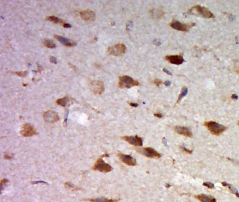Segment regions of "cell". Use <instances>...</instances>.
<instances>
[{"mask_svg":"<svg viewBox=\"0 0 239 202\" xmlns=\"http://www.w3.org/2000/svg\"><path fill=\"white\" fill-rule=\"evenodd\" d=\"M164 84L166 86H169V85H170V84H171V82H170L169 81H166L164 82Z\"/></svg>","mask_w":239,"mask_h":202,"instance_id":"f35d334b","label":"cell"},{"mask_svg":"<svg viewBox=\"0 0 239 202\" xmlns=\"http://www.w3.org/2000/svg\"><path fill=\"white\" fill-rule=\"evenodd\" d=\"M174 131L179 135L184 136L187 137H192L193 134L190 129L187 127L182 126H176L174 127Z\"/></svg>","mask_w":239,"mask_h":202,"instance_id":"5bb4252c","label":"cell"},{"mask_svg":"<svg viewBox=\"0 0 239 202\" xmlns=\"http://www.w3.org/2000/svg\"><path fill=\"white\" fill-rule=\"evenodd\" d=\"M154 116H156V117H158V118H160V119H161V118H162V117L163 115L161 113H158L154 114Z\"/></svg>","mask_w":239,"mask_h":202,"instance_id":"d6a6232c","label":"cell"},{"mask_svg":"<svg viewBox=\"0 0 239 202\" xmlns=\"http://www.w3.org/2000/svg\"><path fill=\"white\" fill-rule=\"evenodd\" d=\"M43 43L46 47L50 48H54L56 47V44L54 43L53 41L49 39H45L43 41Z\"/></svg>","mask_w":239,"mask_h":202,"instance_id":"603a6c76","label":"cell"},{"mask_svg":"<svg viewBox=\"0 0 239 202\" xmlns=\"http://www.w3.org/2000/svg\"><path fill=\"white\" fill-rule=\"evenodd\" d=\"M137 81L128 75H123L119 77L118 86L122 88H130L139 85Z\"/></svg>","mask_w":239,"mask_h":202,"instance_id":"3957f363","label":"cell"},{"mask_svg":"<svg viewBox=\"0 0 239 202\" xmlns=\"http://www.w3.org/2000/svg\"><path fill=\"white\" fill-rule=\"evenodd\" d=\"M46 20H48V21H50V22L54 23H60V24H62V25L64 24V23H65L64 21L62 20L59 19V18H58L56 17V16H48L47 18H46Z\"/></svg>","mask_w":239,"mask_h":202,"instance_id":"ffe728a7","label":"cell"},{"mask_svg":"<svg viewBox=\"0 0 239 202\" xmlns=\"http://www.w3.org/2000/svg\"><path fill=\"white\" fill-rule=\"evenodd\" d=\"M154 83L155 85H156L157 86H160V85H161L163 83L162 81L160 79H155L154 80Z\"/></svg>","mask_w":239,"mask_h":202,"instance_id":"f1b7e54d","label":"cell"},{"mask_svg":"<svg viewBox=\"0 0 239 202\" xmlns=\"http://www.w3.org/2000/svg\"><path fill=\"white\" fill-rule=\"evenodd\" d=\"M4 158L7 160H10L13 158V156L12 155H5L4 156Z\"/></svg>","mask_w":239,"mask_h":202,"instance_id":"4dcf8cb0","label":"cell"},{"mask_svg":"<svg viewBox=\"0 0 239 202\" xmlns=\"http://www.w3.org/2000/svg\"><path fill=\"white\" fill-rule=\"evenodd\" d=\"M195 25V23H182L176 20H173L170 24V26L172 28L176 30L177 31L182 32H188L190 29Z\"/></svg>","mask_w":239,"mask_h":202,"instance_id":"277c9868","label":"cell"},{"mask_svg":"<svg viewBox=\"0 0 239 202\" xmlns=\"http://www.w3.org/2000/svg\"><path fill=\"white\" fill-rule=\"evenodd\" d=\"M231 98L233 99V100H237L238 98V96L236 94H233L232 95V96H231Z\"/></svg>","mask_w":239,"mask_h":202,"instance_id":"8d00e7d4","label":"cell"},{"mask_svg":"<svg viewBox=\"0 0 239 202\" xmlns=\"http://www.w3.org/2000/svg\"><path fill=\"white\" fill-rule=\"evenodd\" d=\"M195 197L201 202H217L216 199L211 195H207L203 194L195 196Z\"/></svg>","mask_w":239,"mask_h":202,"instance_id":"e0dca14e","label":"cell"},{"mask_svg":"<svg viewBox=\"0 0 239 202\" xmlns=\"http://www.w3.org/2000/svg\"><path fill=\"white\" fill-rule=\"evenodd\" d=\"M63 26L65 28H69L71 27L70 24L69 23H64V24H63Z\"/></svg>","mask_w":239,"mask_h":202,"instance_id":"e575fe53","label":"cell"},{"mask_svg":"<svg viewBox=\"0 0 239 202\" xmlns=\"http://www.w3.org/2000/svg\"><path fill=\"white\" fill-rule=\"evenodd\" d=\"M90 89L96 95H101L104 91L103 83L99 80H94L90 84Z\"/></svg>","mask_w":239,"mask_h":202,"instance_id":"9c48e42d","label":"cell"},{"mask_svg":"<svg viewBox=\"0 0 239 202\" xmlns=\"http://www.w3.org/2000/svg\"><path fill=\"white\" fill-rule=\"evenodd\" d=\"M20 134L23 137H31L37 134V132L35 128L31 124L26 123L21 127Z\"/></svg>","mask_w":239,"mask_h":202,"instance_id":"ba28073f","label":"cell"},{"mask_svg":"<svg viewBox=\"0 0 239 202\" xmlns=\"http://www.w3.org/2000/svg\"><path fill=\"white\" fill-rule=\"evenodd\" d=\"M234 71H235L237 73L239 74V67H235V69H234Z\"/></svg>","mask_w":239,"mask_h":202,"instance_id":"60d3db41","label":"cell"},{"mask_svg":"<svg viewBox=\"0 0 239 202\" xmlns=\"http://www.w3.org/2000/svg\"><path fill=\"white\" fill-rule=\"evenodd\" d=\"M163 71L164 72L166 73V74H168V75H172V73L170 72V71H169V70H167V69H163Z\"/></svg>","mask_w":239,"mask_h":202,"instance_id":"d590c367","label":"cell"},{"mask_svg":"<svg viewBox=\"0 0 239 202\" xmlns=\"http://www.w3.org/2000/svg\"><path fill=\"white\" fill-rule=\"evenodd\" d=\"M181 148H182V151L184 152H185L187 154H191L192 153V151L189 150L188 149H187L186 147H185L184 146H182Z\"/></svg>","mask_w":239,"mask_h":202,"instance_id":"f546056e","label":"cell"},{"mask_svg":"<svg viewBox=\"0 0 239 202\" xmlns=\"http://www.w3.org/2000/svg\"><path fill=\"white\" fill-rule=\"evenodd\" d=\"M150 14L154 19H160L164 15V12L160 9H153L150 11Z\"/></svg>","mask_w":239,"mask_h":202,"instance_id":"ac0fdd59","label":"cell"},{"mask_svg":"<svg viewBox=\"0 0 239 202\" xmlns=\"http://www.w3.org/2000/svg\"><path fill=\"white\" fill-rule=\"evenodd\" d=\"M126 50L127 47L125 45L121 43H118L108 47V52L110 55L118 57L124 54Z\"/></svg>","mask_w":239,"mask_h":202,"instance_id":"8992f818","label":"cell"},{"mask_svg":"<svg viewBox=\"0 0 239 202\" xmlns=\"http://www.w3.org/2000/svg\"><path fill=\"white\" fill-rule=\"evenodd\" d=\"M137 152L141 154L144 155L147 158L158 159L161 157V155L154 149L151 147H144L140 148L137 150Z\"/></svg>","mask_w":239,"mask_h":202,"instance_id":"52a82bcc","label":"cell"},{"mask_svg":"<svg viewBox=\"0 0 239 202\" xmlns=\"http://www.w3.org/2000/svg\"><path fill=\"white\" fill-rule=\"evenodd\" d=\"M43 118L47 123H55L59 120V116L57 113L52 110L44 112L43 114Z\"/></svg>","mask_w":239,"mask_h":202,"instance_id":"8fae6325","label":"cell"},{"mask_svg":"<svg viewBox=\"0 0 239 202\" xmlns=\"http://www.w3.org/2000/svg\"><path fill=\"white\" fill-rule=\"evenodd\" d=\"M166 60L169 63L178 65L182 64L184 62V60L181 55H168L166 57Z\"/></svg>","mask_w":239,"mask_h":202,"instance_id":"9a60e30c","label":"cell"},{"mask_svg":"<svg viewBox=\"0 0 239 202\" xmlns=\"http://www.w3.org/2000/svg\"><path fill=\"white\" fill-rule=\"evenodd\" d=\"M188 88L186 87H185V86L183 87L182 88L181 92L179 96H178V99L177 100V103H178L180 101L182 100L183 98L185 97V96L188 94Z\"/></svg>","mask_w":239,"mask_h":202,"instance_id":"7402d4cb","label":"cell"},{"mask_svg":"<svg viewBox=\"0 0 239 202\" xmlns=\"http://www.w3.org/2000/svg\"><path fill=\"white\" fill-rule=\"evenodd\" d=\"M54 38L57 39V41H59L61 43L64 45L66 46L72 47L76 45V42L70 39H69L67 38H65L60 35H54Z\"/></svg>","mask_w":239,"mask_h":202,"instance_id":"2e32d148","label":"cell"},{"mask_svg":"<svg viewBox=\"0 0 239 202\" xmlns=\"http://www.w3.org/2000/svg\"><path fill=\"white\" fill-rule=\"evenodd\" d=\"M122 139L130 144L135 146H141L143 144L142 139L137 136H124Z\"/></svg>","mask_w":239,"mask_h":202,"instance_id":"30bf717a","label":"cell"},{"mask_svg":"<svg viewBox=\"0 0 239 202\" xmlns=\"http://www.w3.org/2000/svg\"><path fill=\"white\" fill-rule=\"evenodd\" d=\"M204 126L214 135L219 136L222 134L226 129L224 125L220 124L214 121H208L204 122Z\"/></svg>","mask_w":239,"mask_h":202,"instance_id":"7a4b0ae2","label":"cell"},{"mask_svg":"<svg viewBox=\"0 0 239 202\" xmlns=\"http://www.w3.org/2000/svg\"><path fill=\"white\" fill-rule=\"evenodd\" d=\"M189 14L198 15L207 19H213L214 15L207 7L200 5H196L192 7L188 11Z\"/></svg>","mask_w":239,"mask_h":202,"instance_id":"6da1fadb","label":"cell"},{"mask_svg":"<svg viewBox=\"0 0 239 202\" xmlns=\"http://www.w3.org/2000/svg\"><path fill=\"white\" fill-rule=\"evenodd\" d=\"M69 98L67 97H64L62 98L59 99L57 101V103L59 105H60L62 107H65L67 106V103L69 102Z\"/></svg>","mask_w":239,"mask_h":202,"instance_id":"44dd1931","label":"cell"},{"mask_svg":"<svg viewBox=\"0 0 239 202\" xmlns=\"http://www.w3.org/2000/svg\"><path fill=\"white\" fill-rule=\"evenodd\" d=\"M154 42H156L155 43H154V44H155V45H157V43H158V46L160 45V42L159 41V40H155V41H154Z\"/></svg>","mask_w":239,"mask_h":202,"instance_id":"ab89813d","label":"cell"},{"mask_svg":"<svg viewBox=\"0 0 239 202\" xmlns=\"http://www.w3.org/2000/svg\"><path fill=\"white\" fill-rule=\"evenodd\" d=\"M222 185L224 186H227L229 189L230 190V191L231 192L233 193L234 194H235L238 198H239V193L238 192V191L236 189H234V187H233L232 186H231V185H230L229 184H228V183H226V182H223V183H222Z\"/></svg>","mask_w":239,"mask_h":202,"instance_id":"cb8c5ba5","label":"cell"},{"mask_svg":"<svg viewBox=\"0 0 239 202\" xmlns=\"http://www.w3.org/2000/svg\"><path fill=\"white\" fill-rule=\"evenodd\" d=\"M38 183H43V184H48V183H46V182H43V181H37V182H34L33 184H38Z\"/></svg>","mask_w":239,"mask_h":202,"instance_id":"74e56055","label":"cell"},{"mask_svg":"<svg viewBox=\"0 0 239 202\" xmlns=\"http://www.w3.org/2000/svg\"><path fill=\"white\" fill-rule=\"evenodd\" d=\"M50 61H51L52 63H55V64L57 63V61L56 58H55L54 57H51V58H50Z\"/></svg>","mask_w":239,"mask_h":202,"instance_id":"1f68e13d","label":"cell"},{"mask_svg":"<svg viewBox=\"0 0 239 202\" xmlns=\"http://www.w3.org/2000/svg\"><path fill=\"white\" fill-rule=\"evenodd\" d=\"M93 170L102 173H108L112 170V167L109 164L105 163L102 158H99L94 165Z\"/></svg>","mask_w":239,"mask_h":202,"instance_id":"5b68a950","label":"cell"},{"mask_svg":"<svg viewBox=\"0 0 239 202\" xmlns=\"http://www.w3.org/2000/svg\"><path fill=\"white\" fill-rule=\"evenodd\" d=\"M90 202H118L119 199H108L105 197H99L96 199H86Z\"/></svg>","mask_w":239,"mask_h":202,"instance_id":"d6986e66","label":"cell"},{"mask_svg":"<svg viewBox=\"0 0 239 202\" xmlns=\"http://www.w3.org/2000/svg\"><path fill=\"white\" fill-rule=\"evenodd\" d=\"M118 158L125 164L129 166H135L137 164L136 160L129 155L123 154L118 153Z\"/></svg>","mask_w":239,"mask_h":202,"instance_id":"7c38bea8","label":"cell"},{"mask_svg":"<svg viewBox=\"0 0 239 202\" xmlns=\"http://www.w3.org/2000/svg\"><path fill=\"white\" fill-rule=\"evenodd\" d=\"M80 16L86 21L92 22L96 19V13L92 10H86L80 13Z\"/></svg>","mask_w":239,"mask_h":202,"instance_id":"4fadbf2b","label":"cell"},{"mask_svg":"<svg viewBox=\"0 0 239 202\" xmlns=\"http://www.w3.org/2000/svg\"><path fill=\"white\" fill-rule=\"evenodd\" d=\"M203 185L207 187L209 189H213L214 188V185L213 183L209 182H205L203 183Z\"/></svg>","mask_w":239,"mask_h":202,"instance_id":"d4e9b609","label":"cell"},{"mask_svg":"<svg viewBox=\"0 0 239 202\" xmlns=\"http://www.w3.org/2000/svg\"><path fill=\"white\" fill-rule=\"evenodd\" d=\"M65 185L67 186V187H69L70 189H74V190L78 189V188L77 187H76L75 185H74L73 184H72V183H70L69 182H67L65 183Z\"/></svg>","mask_w":239,"mask_h":202,"instance_id":"4316f807","label":"cell"},{"mask_svg":"<svg viewBox=\"0 0 239 202\" xmlns=\"http://www.w3.org/2000/svg\"><path fill=\"white\" fill-rule=\"evenodd\" d=\"M129 104H130V106H132V107H137L139 106V104L135 103H130Z\"/></svg>","mask_w":239,"mask_h":202,"instance_id":"836d02e7","label":"cell"},{"mask_svg":"<svg viewBox=\"0 0 239 202\" xmlns=\"http://www.w3.org/2000/svg\"><path fill=\"white\" fill-rule=\"evenodd\" d=\"M8 180L7 179H3L1 180V189L2 190L3 189H4V186H5L7 185V183H8Z\"/></svg>","mask_w":239,"mask_h":202,"instance_id":"83f0119b","label":"cell"},{"mask_svg":"<svg viewBox=\"0 0 239 202\" xmlns=\"http://www.w3.org/2000/svg\"><path fill=\"white\" fill-rule=\"evenodd\" d=\"M14 74H16L17 75L20 76V77H26V76L28 74V72L27 71H21V72H14Z\"/></svg>","mask_w":239,"mask_h":202,"instance_id":"484cf974","label":"cell"},{"mask_svg":"<svg viewBox=\"0 0 239 202\" xmlns=\"http://www.w3.org/2000/svg\"><path fill=\"white\" fill-rule=\"evenodd\" d=\"M238 125H239V121H238Z\"/></svg>","mask_w":239,"mask_h":202,"instance_id":"b9f144b4","label":"cell"}]
</instances>
